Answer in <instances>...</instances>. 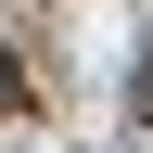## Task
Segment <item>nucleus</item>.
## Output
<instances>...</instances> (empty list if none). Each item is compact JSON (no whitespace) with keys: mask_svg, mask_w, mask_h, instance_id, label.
<instances>
[{"mask_svg":"<svg viewBox=\"0 0 153 153\" xmlns=\"http://www.w3.org/2000/svg\"><path fill=\"white\" fill-rule=\"evenodd\" d=\"M0 115H26V76H13V51H0Z\"/></svg>","mask_w":153,"mask_h":153,"instance_id":"f257e3e1","label":"nucleus"}]
</instances>
